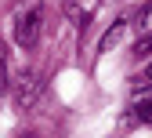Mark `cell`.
<instances>
[{
    "mask_svg": "<svg viewBox=\"0 0 152 138\" xmlns=\"http://www.w3.org/2000/svg\"><path fill=\"white\" fill-rule=\"evenodd\" d=\"M7 84H11V76H7V51H4V40H0V91Z\"/></svg>",
    "mask_w": 152,
    "mask_h": 138,
    "instance_id": "cell-4",
    "label": "cell"
},
{
    "mask_svg": "<svg viewBox=\"0 0 152 138\" xmlns=\"http://www.w3.org/2000/svg\"><path fill=\"white\" fill-rule=\"evenodd\" d=\"M130 109H152V66L134 80V91H130Z\"/></svg>",
    "mask_w": 152,
    "mask_h": 138,
    "instance_id": "cell-3",
    "label": "cell"
},
{
    "mask_svg": "<svg viewBox=\"0 0 152 138\" xmlns=\"http://www.w3.org/2000/svg\"><path fill=\"white\" fill-rule=\"evenodd\" d=\"M148 51H152V33L145 36V40H138V55H148Z\"/></svg>",
    "mask_w": 152,
    "mask_h": 138,
    "instance_id": "cell-6",
    "label": "cell"
},
{
    "mask_svg": "<svg viewBox=\"0 0 152 138\" xmlns=\"http://www.w3.org/2000/svg\"><path fill=\"white\" fill-rule=\"evenodd\" d=\"M36 40H40V7H29L15 18V44L29 51V47H36Z\"/></svg>",
    "mask_w": 152,
    "mask_h": 138,
    "instance_id": "cell-1",
    "label": "cell"
},
{
    "mask_svg": "<svg viewBox=\"0 0 152 138\" xmlns=\"http://www.w3.org/2000/svg\"><path fill=\"white\" fill-rule=\"evenodd\" d=\"M123 29H127L123 22H120L116 29H109V33H105V40H102V51H105V47H112V44H116V40H120V36H123Z\"/></svg>",
    "mask_w": 152,
    "mask_h": 138,
    "instance_id": "cell-5",
    "label": "cell"
},
{
    "mask_svg": "<svg viewBox=\"0 0 152 138\" xmlns=\"http://www.w3.org/2000/svg\"><path fill=\"white\" fill-rule=\"evenodd\" d=\"M40 91H44V80H40L36 69H26V73L15 76V106L18 109H29L36 98H40Z\"/></svg>",
    "mask_w": 152,
    "mask_h": 138,
    "instance_id": "cell-2",
    "label": "cell"
}]
</instances>
